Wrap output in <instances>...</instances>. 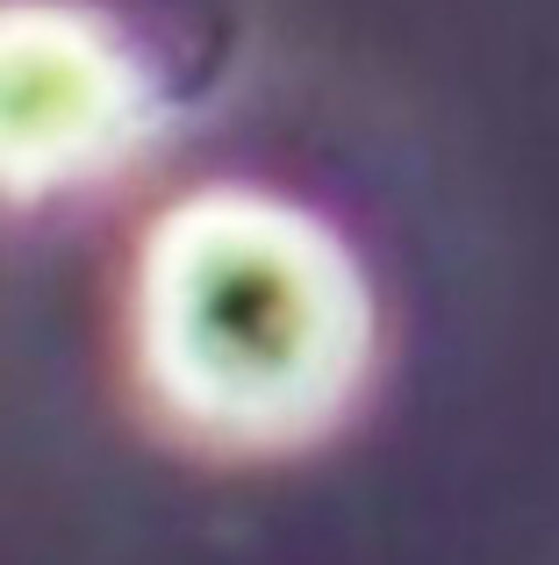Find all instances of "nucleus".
<instances>
[{"label": "nucleus", "mask_w": 559, "mask_h": 565, "mask_svg": "<svg viewBox=\"0 0 559 565\" xmlns=\"http://www.w3.org/2000/svg\"><path fill=\"white\" fill-rule=\"evenodd\" d=\"M137 373L209 451L323 437L373 365V294L316 215L252 186L187 193L137 258Z\"/></svg>", "instance_id": "f257e3e1"}, {"label": "nucleus", "mask_w": 559, "mask_h": 565, "mask_svg": "<svg viewBox=\"0 0 559 565\" xmlns=\"http://www.w3.org/2000/svg\"><path fill=\"white\" fill-rule=\"evenodd\" d=\"M151 129L144 57L80 0H0V201L108 180Z\"/></svg>", "instance_id": "f03ea898"}]
</instances>
